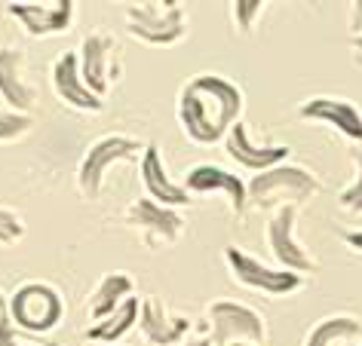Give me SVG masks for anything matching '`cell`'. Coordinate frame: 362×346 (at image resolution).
<instances>
[{"mask_svg":"<svg viewBox=\"0 0 362 346\" xmlns=\"http://www.w3.org/2000/svg\"><path fill=\"white\" fill-rule=\"evenodd\" d=\"M350 49H353V59H356V65H362V37H353L350 40Z\"/></svg>","mask_w":362,"mask_h":346,"instance_id":"obj_29","label":"cell"},{"mask_svg":"<svg viewBox=\"0 0 362 346\" xmlns=\"http://www.w3.org/2000/svg\"><path fill=\"white\" fill-rule=\"evenodd\" d=\"M141 184H144V190H148V199H153V203H160V205H166V208H175V205H187V203H191L187 190L169 178L166 166H163L160 150L153 148V144L144 148V157H141Z\"/></svg>","mask_w":362,"mask_h":346,"instance_id":"obj_17","label":"cell"},{"mask_svg":"<svg viewBox=\"0 0 362 346\" xmlns=\"http://www.w3.org/2000/svg\"><path fill=\"white\" fill-rule=\"evenodd\" d=\"M362 331V322L353 316H329L322 322L313 325V331L307 334L304 346H332L341 337H356Z\"/></svg>","mask_w":362,"mask_h":346,"instance_id":"obj_21","label":"cell"},{"mask_svg":"<svg viewBox=\"0 0 362 346\" xmlns=\"http://www.w3.org/2000/svg\"><path fill=\"white\" fill-rule=\"evenodd\" d=\"M0 98L13 107L16 114L28 117L37 105V93L25 83V56L22 49L4 47L0 49Z\"/></svg>","mask_w":362,"mask_h":346,"instance_id":"obj_15","label":"cell"},{"mask_svg":"<svg viewBox=\"0 0 362 346\" xmlns=\"http://www.w3.org/2000/svg\"><path fill=\"white\" fill-rule=\"evenodd\" d=\"M295 217L298 205H279L274 217L267 221V249L276 258V263L288 273H313L316 261L304 251V245L295 239Z\"/></svg>","mask_w":362,"mask_h":346,"instance_id":"obj_8","label":"cell"},{"mask_svg":"<svg viewBox=\"0 0 362 346\" xmlns=\"http://www.w3.org/2000/svg\"><path fill=\"white\" fill-rule=\"evenodd\" d=\"M52 89H56V95L62 98V102L71 105V107H77V111H93V114H98L105 107L102 98L93 95L83 86L77 52H62V56L56 59V65H52Z\"/></svg>","mask_w":362,"mask_h":346,"instance_id":"obj_14","label":"cell"},{"mask_svg":"<svg viewBox=\"0 0 362 346\" xmlns=\"http://www.w3.org/2000/svg\"><path fill=\"white\" fill-rule=\"evenodd\" d=\"M209 322H212V343L215 346H230V343H264L267 328L255 309L237 304V300H215L209 306Z\"/></svg>","mask_w":362,"mask_h":346,"instance_id":"obj_6","label":"cell"},{"mask_svg":"<svg viewBox=\"0 0 362 346\" xmlns=\"http://www.w3.org/2000/svg\"><path fill=\"white\" fill-rule=\"evenodd\" d=\"M224 148H228V153L240 162V166L255 169V172H267L274 166H283L286 157L292 153L288 148H283V144H252L249 129H246V123L243 120L228 132Z\"/></svg>","mask_w":362,"mask_h":346,"instance_id":"obj_16","label":"cell"},{"mask_svg":"<svg viewBox=\"0 0 362 346\" xmlns=\"http://www.w3.org/2000/svg\"><path fill=\"white\" fill-rule=\"evenodd\" d=\"M246 187H249V203L255 205H274V203L298 205L320 193V181H316L313 172L301 166H286V162L267 172H258Z\"/></svg>","mask_w":362,"mask_h":346,"instance_id":"obj_2","label":"cell"},{"mask_svg":"<svg viewBox=\"0 0 362 346\" xmlns=\"http://www.w3.org/2000/svg\"><path fill=\"white\" fill-rule=\"evenodd\" d=\"M224 263H228L230 276L237 279L240 285L264 291V294H274V297L292 294V291L304 285V276L288 273V270H270L258 258H252V254L237 249V245H224Z\"/></svg>","mask_w":362,"mask_h":346,"instance_id":"obj_7","label":"cell"},{"mask_svg":"<svg viewBox=\"0 0 362 346\" xmlns=\"http://www.w3.org/2000/svg\"><path fill=\"white\" fill-rule=\"evenodd\" d=\"M139 157H144V144L129 138V135H107V138L95 141L93 148L86 150L83 162H80V172H77L80 193L86 199H95L102 193V178H105V169L111 166V162L139 160Z\"/></svg>","mask_w":362,"mask_h":346,"instance_id":"obj_5","label":"cell"},{"mask_svg":"<svg viewBox=\"0 0 362 346\" xmlns=\"http://www.w3.org/2000/svg\"><path fill=\"white\" fill-rule=\"evenodd\" d=\"M261 13H264L261 0H237V4H233V25H237L243 34H249L255 28V19Z\"/></svg>","mask_w":362,"mask_h":346,"instance_id":"obj_25","label":"cell"},{"mask_svg":"<svg viewBox=\"0 0 362 346\" xmlns=\"http://www.w3.org/2000/svg\"><path fill=\"white\" fill-rule=\"evenodd\" d=\"M181 187H185L187 193H215V190H221V193L230 199V212L233 215H243L246 212V203H249V187L243 184L233 172L218 169V166H197V169H191Z\"/></svg>","mask_w":362,"mask_h":346,"instance_id":"obj_13","label":"cell"},{"mask_svg":"<svg viewBox=\"0 0 362 346\" xmlns=\"http://www.w3.org/2000/svg\"><path fill=\"white\" fill-rule=\"evenodd\" d=\"M123 221L135 227V230L153 236V239H163V242H175L181 230H185V221H181V215L175 208H166L148 196L129 203V208L123 212Z\"/></svg>","mask_w":362,"mask_h":346,"instance_id":"obj_10","label":"cell"},{"mask_svg":"<svg viewBox=\"0 0 362 346\" xmlns=\"http://www.w3.org/2000/svg\"><path fill=\"white\" fill-rule=\"evenodd\" d=\"M185 346H212L209 340H203V337H200V340H191V343H185Z\"/></svg>","mask_w":362,"mask_h":346,"instance_id":"obj_31","label":"cell"},{"mask_svg":"<svg viewBox=\"0 0 362 346\" xmlns=\"http://www.w3.org/2000/svg\"><path fill=\"white\" fill-rule=\"evenodd\" d=\"M178 123L185 135L197 144H215L228 138L240 123L243 93L221 74H197L178 93Z\"/></svg>","mask_w":362,"mask_h":346,"instance_id":"obj_1","label":"cell"},{"mask_svg":"<svg viewBox=\"0 0 362 346\" xmlns=\"http://www.w3.org/2000/svg\"><path fill=\"white\" fill-rule=\"evenodd\" d=\"M25 236V224L22 217L10 212V208H0V245H13Z\"/></svg>","mask_w":362,"mask_h":346,"instance_id":"obj_26","label":"cell"},{"mask_svg":"<svg viewBox=\"0 0 362 346\" xmlns=\"http://www.w3.org/2000/svg\"><path fill=\"white\" fill-rule=\"evenodd\" d=\"M132 291H135V282L129 273H107V276H102V282H98V288L93 294V304H89V318L102 322V318L117 313V309L132 297Z\"/></svg>","mask_w":362,"mask_h":346,"instance_id":"obj_19","label":"cell"},{"mask_svg":"<svg viewBox=\"0 0 362 346\" xmlns=\"http://www.w3.org/2000/svg\"><path fill=\"white\" fill-rule=\"evenodd\" d=\"M341 236H344V242H347L353 251H362V230H347V233H341Z\"/></svg>","mask_w":362,"mask_h":346,"instance_id":"obj_28","label":"cell"},{"mask_svg":"<svg viewBox=\"0 0 362 346\" xmlns=\"http://www.w3.org/2000/svg\"><path fill=\"white\" fill-rule=\"evenodd\" d=\"M31 129V117L16 111H0V141H16Z\"/></svg>","mask_w":362,"mask_h":346,"instance_id":"obj_24","label":"cell"},{"mask_svg":"<svg viewBox=\"0 0 362 346\" xmlns=\"http://www.w3.org/2000/svg\"><path fill=\"white\" fill-rule=\"evenodd\" d=\"M4 313H10V300H6L4 291H0V316H4Z\"/></svg>","mask_w":362,"mask_h":346,"instance_id":"obj_30","label":"cell"},{"mask_svg":"<svg viewBox=\"0 0 362 346\" xmlns=\"http://www.w3.org/2000/svg\"><path fill=\"white\" fill-rule=\"evenodd\" d=\"M350 31L353 37H362V0L350 4Z\"/></svg>","mask_w":362,"mask_h":346,"instance_id":"obj_27","label":"cell"},{"mask_svg":"<svg viewBox=\"0 0 362 346\" xmlns=\"http://www.w3.org/2000/svg\"><path fill=\"white\" fill-rule=\"evenodd\" d=\"M114 37L105 31H93L89 37L80 43V77H83V86L93 95L102 98L111 86V74H107V65H111V52H114Z\"/></svg>","mask_w":362,"mask_h":346,"instance_id":"obj_12","label":"cell"},{"mask_svg":"<svg viewBox=\"0 0 362 346\" xmlns=\"http://www.w3.org/2000/svg\"><path fill=\"white\" fill-rule=\"evenodd\" d=\"M298 117H301V120H310V123L334 126L344 138L362 144V114H359L356 105L347 102V98H329V95L307 98V102L298 107Z\"/></svg>","mask_w":362,"mask_h":346,"instance_id":"obj_9","label":"cell"},{"mask_svg":"<svg viewBox=\"0 0 362 346\" xmlns=\"http://www.w3.org/2000/svg\"><path fill=\"white\" fill-rule=\"evenodd\" d=\"M139 313H141L139 297H129L120 309H117V313H111L107 318H102V322H95V325H89L86 337H89V340H98V343H114V340H120V337L129 331L135 322H139Z\"/></svg>","mask_w":362,"mask_h":346,"instance_id":"obj_20","label":"cell"},{"mask_svg":"<svg viewBox=\"0 0 362 346\" xmlns=\"http://www.w3.org/2000/svg\"><path fill=\"white\" fill-rule=\"evenodd\" d=\"M74 0H56V4H6V16L19 19L25 31L34 37L65 31L74 19Z\"/></svg>","mask_w":362,"mask_h":346,"instance_id":"obj_11","label":"cell"},{"mask_svg":"<svg viewBox=\"0 0 362 346\" xmlns=\"http://www.w3.org/2000/svg\"><path fill=\"white\" fill-rule=\"evenodd\" d=\"M123 16L132 37L151 47H172L187 34V16L181 4H129Z\"/></svg>","mask_w":362,"mask_h":346,"instance_id":"obj_3","label":"cell"},{"mask_svg":"<svg viewBox=\"0 0 362 346\" xmlns=\"http://www.w3.org/2000/svg\"><path fill=\"white\" fill-rule=\"evenodd\" d=\"M65 316L62 294L47 282H28L10 297V318L28 334H47Z\"/></svg>","mask_w":362,"mask_h":346,"instance_id":"obj_4","label":"cell"},{"mask_svg":"<svg viewBox=\"0 0 362 346\" xmlns=\"http://www.w3.org/2000/svg\"><path fill=\"white\" fill-rule=\"evenodd\" d=\"M139 328L153 346H175L178 340H185L191 318L169 316L166 306L160 304V297H144L141 313H139Z\"/></svg>","mask_w":362,"mask_h":346,"instance_id":"obj_18","label":"cell"},{"mask_svg":"<svg viewBox=\"0 0 362 346\" xmlns=\"http://www.w3.org/2000/svg\"><path fill=\"white\" fill-rule=\"evenodd\" d=\"M359 346H362V343H359Z\"/></svg>","mask_w":362,"mask_h":346,"instance_id":"obj_33","label":"cell"},{"mask_svg":"<svg viewBox=\"0 0 362 346\" xmlns=\"http://www.w3.org/2000/svg\"><path fill=\"white\" fill-rule=\"evenodd\" d=\"M0 346H56L52 340H37V337H25L22 328L13 325L10 313L0 316Z\"/></svg>","mask_w":362,"mask_h":346,"instance_id":"obj_23","label":"cell"},{"mask_svg":"<svg viewBox=\"0 0 362 346\" xmlns=\"http://www.w3.org/2000/svg\"><path fill=\"white\" fill-rule=\"evenodd\" d=\"M350 160H353L356 175H353L350 184L341 190L338 203H341V208H347V212H362V144H356V148L350 150Z\"/></svg>","mask_w":362,"mask_h":346,"instance_id":"obj_22","label":"cell"},{"mask_svg":"<svg viewBox=\"0 0 362 346\" xmlns=\"http://www.w3.org/2000/svg\"><path fill=\"white\" fill-rule=\"evenodd\" d=\"M230 346H252V343H230Z\"/></svg>","mask_w":362,"mask_h":346,"instance_id":"obj_32","label":"cell"}]
</instances>
